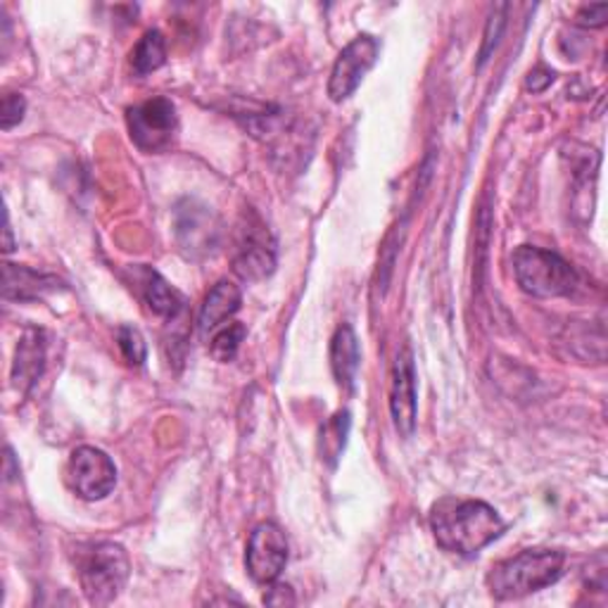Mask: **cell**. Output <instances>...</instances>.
<instances>
[{
  "mask_svg": "<svg viewBox=\"0 0 608 608\" xmlns=\"http://www.w3.org/2000/svg\"><path fill=\"white\" fill-rule=\"evenodd\" d=\"M14 245H12V231H10V222H8V216H6V253H12Z\"/></svg>",
  "mask_w": 608,
  "mask_h": 608,
  "instance_id": "26",
  "label": "cell"
},
{
  "mask_svg": "<svg viewBox=\"0 0 608 608\" xmlns=\"http://www.w3.org/2000/svg\"><path fill=\"white\" fill-rule=\"evenodd\" d=\"M136 284L143 295L146 305L154 311L158 317L174 319L183 309V298L171 288L167 280L150 267H136Z\"/></svg>",
  "mask_w": 608,
  "mask_h": 608,
  "instance_id": "14",
  "label": "cell"
},
{
  "mask_svg": "<svg viewBox=\"0 0 608 608\" xmlns=\"http://www.w3.org/2000/svg\"><path fill=\"white\" fill-rule=\"evenodd\" d=\"M264 604H269V606H290L295 604V597H292V589L288 585H276L269 587L267 595H264Z\"/></svg>",
  "mask_w": 608,
  "mask_h": 608,
  "instance_id": "24",
  "label": "cell"
},
{
  "mask_svg": "<svg viewBox=\"0 0 608 608\" xmlns=\"http://www.w3.org/2000/svg\"><path fill=\"white\" fill-rule=\"evenodd\" d=\"M552 82H554V72L537 67V70L530 72V76H527V88L533 93H542L544 88L552 86Z\"/></svg>",
  "mask_w": 608,
  "mask_h": 608,
  "instance_id": "25",
  "label": "cell"
},
{
  "mask_svg": "<svg viewBox=\"0 0 608 608\" xmlns=\"http://www.w3.org/2000/svg\"><path fill=\"white\" fill-rule=\"evenodd\" d=\"M504 12H506V6H499L497 12L490 18L488 22V29H486V41H482V51H480V67L486 65V62L490 60L492 51L497 49V43H499V36H502V29L506 24L504 20Z\"/></svg>",
  "mask_w": 608,
  "mask_h": 608,
  "instance_id": "21",
  "label": "cell"
},
{
  "mask_svg": "<svg viewBox=\"0 0 608 608\" xmlns=\"http://www.w3.org/2000/svg\"><path fill=\"white\" fill-rule=\"evenodd\" d=\"M117 342H119V350L129 366H143L146 356H148V348H146V340H143V335H140L138 329H134V326H121L117 333Z\"/></svg>",
  "mask_w": 608,
  "mask_h": 608,
  "instance_id": "20",
  "label": "cell"
},
{
  "mask_svg": "<svg viewBox=\"0 0 608 608\" xmlns=\"http://www.w3.org/2000/svg\"><path fill=\"white\" fill-rule=\"evenodd\" d=\"M43 364H45V338L41 331L31 329L20 340L18 354H14L12 383L26 393V390L34 387V383L41 378Z\"/></svg>",
  "mask_w": 608,
  "mask_h": 608,
  "instance_id": "13",
  "label": "cell"
},
{
  "mask_svg": "<svg viewBox=\"0 0 608 608\" xmlns=\"http://www.w3.org/2000/svg\"><path fill=\"white\" fill-rule=\"evenodd\" d=\"M243 302V292L236 284L231 280H220L210 292L205 302L200 307V317H198V329L202 335H210L212 331L220 329L224 321H228L236 311L241 309Z\"/></svg>",
  "mask_w": 608,
  "mask_h": 608,
  "instance_id": "12",
  "label": "cell"
},
{
  "mask_svg": "<svg viewBox=\"0 0 608 608\" xmlns=\"http://www.w3.org/2000/svg\"><path fill=\"white\" fill-rule=\"evenodd\" d=\"M348 433H350V412H338L329 424L321 428L319 455L323 461H329L331 466L338 463L348 445Z\"/></svg>",
  "mask_w": 608,
  "mask_h": 608,
  "instance_id": "18",
  "label": "cell"
},
{
  "mask_svg": "<svg viewBox=\"0 0 608 608\" xmlns=\"http://www.w3.org/2000/svg\"><path fill=\"white\" fill-rule=\"evenodd\" d=\"M390 412H393L395 428L402 438H412L418 418V393H416V366L414 354L404 348L393 366V387H390Z\"/></svg>",
  "mask_w": 608,
  "mask_h": 608,
  "instance_id": "10",
  "label": "cell"
},
{
  "mask_svg": "<svg viewBox=\"0 0 608 608\" xmlns=\"http://www.w3.org/2000/svg\"><path fill=\"white\" fill-rule=\"evenodd\" d=\"M288 564V540L276 523H259L247 540L245 568L257 585H274Z\"/></svg>",
  "mask_w": 608,
  "mask_h": 608,
  "instance_id": "7",
  "label": "cell"
},
{
  "mask_svg": "<svg viewBox=\"0 0 608 608\" xmlns=\"http://www.w3.org/2000/svg\"><path fill=\"white\" fill-rule=\"evenodd\" d=\"M378 53H381V43L369 34L356 36L345 45V49H342L329 79V96L333 103L348 100L352 93L360 88L369 70L376 65Z\"/></svg>",
  "mask_w": 608,
  "mask_h": 608,
  "instance_id": "9",
  "label": "cell"
},
{
  "mask_svg": "<svg viewBox=\"0 0 608 608\" xmlns=\"http://www.w3.org/2000/svg\"><path fill=\"white\" fill-rule=\"evenodd\" d=\"M513 274L523 292L533 298H564L578 286V274L570 264L556 253L542 247L523 245L513 253Z\"/></svg>",
  "mask_w": 608,
  "mask_h": 608,
  "instance_id": "3",
  "label": "cell"
},
{
  "mask_svg": "<svg viewBox=\"0 0 608 608\" xmlns=\"http://www.w3.org/2000/svg\"><path fill=\"white\" fill-rule=\"evenodd\" d=\"M433 535L451 554L471 556L504 533L499 513L478 499H442L430 513Z\"/></svg>",
  "mask_w": 608,
  "mask_h": 608,
  "instance_id": "1",
  "label": "cell"
},
{
  "mask_svg": "<svg viewBox=\"0 0 608 608\" xmlns=\"http://www.w3.org/2000/svg\"><path fill=\"white\" fill-rule=\"evenodd\" d=\"M67 480L72 490L86 499V502H98V499H105L115 490L117 469L103 449L79 447L70 457Z\"/></svg>",
  "mask_w": 608,
  "mask_h": 608,
  "instance_id": "8",
  "label": "cell"
},
{
  "mask_svg": "<svg viewBox=\"0 0 608 608\" xmlns=\"http://www.w3.org/2000/svg\"><path fill=\"white\" fill-rule=\"evenodd\" d=\"M247 329L243 323H228L212 338V356L216 362H231L238 354L241 342L245 340Z\"/></svg>",
  "mask_w": 608,
  "mask_h": 608,
  "instance_id": "19",
  "label": "cell"
},
{
  "mask_svg": "<svg viewBox=\"0 0 608 608\" xmlns=\"http://www.w3.org/2000/svg\"><path fill=\"white\" fill-rule=\"evenodd\" d=\"M3 278H6L3 292H6V298H12V300L39 298V295H43L45 290H55V286H57L55 278L45 276V274H36L26 267H14V264H6Z\"/></svg>",
  "mask_w": 608,
  "mask_h": 608,
  "instance_id": "16",
  "label": "cell"
},
{
  "mask_svg": "<svg viewBox=\"0 0 608 608\" xmlns=\"http://www.w3.org/2000/svg\"><path fill=\"white\" fill-rule=\"evenodd\" d=\"M566 566V556L561 552L537 550V552H521L499 564L488 575L490 595L497 601H511L533 595L544 587H552L561 580Z\"/></svg>",
  "mask_w": 608,
  "mask_h": 608,
  "instance_id": "2",
  "label": "cell"
},
{
  "mask_svg": "<svg viewBox=\"0 0 608 608\" xmlns=\"http://www.w3.org/2000/svg\"><path fill=\"white\" fill-rule=\"evenodd\" d=\"M174 228L181 249L189 257L200 259L212 255L222 243V224L214 212L198 200L185 198L177 205Z\"/></svg>",
  "mask_w": 608,
  "mask_h": 608,
  "instance_id": "6",
  "label": "cell"
},
{
  "mask_svg": "<svg viewBox=\"0 0 608 608\" xmlns=\"http://www.w3.org/2000/svg\"><path fill=\"white\" fill-rule=\"evenodd\" d=\"M608 20V3H599V6H585L578 12V24L589 26V29H599L604 26Z\"/></svg>",
  "mask_w": 608,
  "mask_h": 608,
  "instance_id": "23",
  "label": "cell"
},
{
  "mask_svg": "<svg viewBox=\"0 0 608 608\" xmlns=\"http://www.w3.org/2000/svg\"><path fill=\"white\" fill-rule=\"evenodd\" d=\"M127 124L131 140L143 152H164L179 131L177 107L169 98H152L131 107Z\"/></svg>",
  "mask_w": 608,
  "mask_h": 608,
  "instance_id": "5",
  "label": "cell"
},
{
  "mask_svg": "<svg viewBox=\"0 0 608 608\" xmlns=\"http://www.w3.org/2000/svg\"><path fill=\"white\" fill-rule=\"evenodd\" d=\"M276 269L274 245L269 241L267 226L262 222H247L241 228L236 257H233V271L245 280H262L271 276Z\"/></svg>",
  "mask_w": 608,
  "mask_h": 608,
  "instance_id": "11",
  "label": "cell"
},
{
  "mask_svg": "<svg viewBox=\"0 0 608 608\" xmlns=\"http://www.w3.org/2000/svg\"><path fill=\"white\" fill-rule=\"evenodd\" d=\"M360 360H362L360 340H356L352 326L342 323L331 340V369L340 387L345 390L354 387L356 371H360Z\"/></svg>",
  "mask_w": 608,
  "mask_h": 608,
  "instance_id": "15",
  "label": "cell"
},
{
  "mask_svg": "<svg viewBox=\"0 0 608 608\" xmlns=\"http://www.w3.org/2000/svg\"><path fill=\"white\" fill-rule=\"evenodd\" d=\"M164 62H167L164 36H162V31L152 29L136 43V49L131 53V67L138 76H146L154 70H160Z\"/></svg>",
  "mask_w": 608,
  "mask_h": 608,
  "instance_id": "17",
  "label": "cell"
},
{
  "mask_svg": "<svg viewBox=\"0 0 608 608\" xmlns=\"http://www.w3.org/2000/svg\"><path fill=\"white\" fill-rule=\"evenodd\" d=\"M0 113H3V115H0V127H3L6 131H10L12 127H18V124L24 119L26 100L20 96V93H6Z\"/></svg>",
  "mask_w": 608,
  "mask_h": 608,
  "instance_id": "22",
  "label": "cell"
},
{
  "mask_svg": "<svg viewBox=\"0 0 608 608\" xmlns=\"http://www.w3.org/2000/svg\"><path fill=\"white\" fill-rule=\"evenodd\" d=\"M129 556L117 542H98L82 554L79 580L93 606L113 604L129 583Z\"/></svg>",
  "mask_w": 608,
  "mask_h": 608,
  "instance_id": "4",
  "label": "cell"
}]
</instances>
